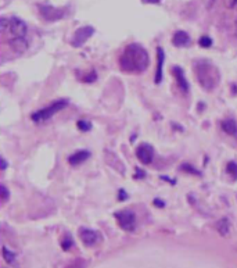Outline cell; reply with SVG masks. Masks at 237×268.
<instances>
[{"label":"cell","instance_id":"25","mask_svg":"<svg viewBox=\"0 0 237 268\" xmlns=\"http://www.w3.org/2000/svg\"><path fill=\"white\" fill-rule=\"evenodd\" d=\"M0 162H1V169L4 171V169L7 168V162H6V160H4V159H0Z\"/></svg>","mask_w":237,"mask_h":268},{"label":"cell","instance_id":"27","mask_svg":"<svg viewBox=\"0 0 237 268\" xmlns=\"http://www.w3.org/2000/svg\"><path fill=\"white\" fill-rule=\"evenodd\" d=\"M154 205H157L158 207H164V203H162L161 200H158V199H157V200H154Z\"/></svg>","mask_w":237,"mask_h":268},{"label":"cell","instance_id":"26","mask_svg":"<svg viewBox=\"0 0 237 268\" xmlns=\"http://www.w3.org/2000/svg\"><path fill=\"white\" fill-rule=\"evenodd\" d=\"M143 3H150V4H155V3H160L161 0H142Z\"/></svg>","mask_w":237,"mask_h":268},{"label":"cell","instance_id":"3","mask_svg":"<svg viewBox=\"0 0 237 268\" xmlns=\"http://www.w3.org/2000/svg\"><path fill=\"white\" fill-rule=\"evenodd\" d=\"M0 31H1V35L7 39L10 45L17 46L22 43L25 45V36L28 32L27 28V24L17 18V17H11V18H1L0 21Z\"/></svg>","mask_w":237,"mask_h":268},{"label":"cell","instance_id":"22","mask_svg":"<svg viewBox=\"0 0 237 268\" xmlns=\"http://www.w3.org/2000/svg\"><path fill=\"white\" fill-rule=\"evenodd\" d=\"M0 191H1L0 192V193H1V200H3V202H6V200L8 199V196H10V192H8V189L4 186V185H1V186H0Z\"/></svg>","mask_w":237,"mask_h":268},{"label":"cell","instance_id":"19","mask_svg":"<svg viewBox=\"0 0 237 268\" xmlns=\"http://www.w3.org/2000/svg\"><path fill=\"white\" fill-rule=\"evenodd\" d=\"M198 43H200V46L201 48H211V45H212V39L209 38V36H201L200 38V41H198Z\"/></svg>","mask_w":237,"mask_h":268},{"label":"cell","instance_id":"4","mask_svg":"<svg viewBox=\"0 0 237 268\" xmlns=\"http://www.w3.org/2000/svg\"><path fill=\"white\" fill-rule=\"evenodd\" d=\"M67 106H68V100H56V102H53L50 106L45 107V108L39 110V111H35V113L31 115V118H32V121H35V122H42V121L50 120L54 114L60 113V111L64 110Z\"/></svg>","mask_w":237,"mask_h":268},{"label":"cell","instance_id":"5","mask_svg":"<svg viewBox=\"0 0 237 268\" xmlns=\"http://www.w3.org/2000/svg\"><path fill=\"white\" fill-rule=\"evenodd\" d=\"M115 219L118 221V225L126 231V232H132L136 228V215L131 210H121L115 214Z\"/></svg>","mask_w":237,"mask_h":268},{"label":"cell","instance_id":"10","mask_svg":"<svg viewBox=\"0 0 237 268\" xmlns=\"http://www.w3.org/2000/svg\"><path fill=\"white\" fill-rule=\"evenodd\" d=\"M172 72H174L175 78H176V84H178V88L181 89L183 93L189 92V82L186 77H185V72L182 70L181 67H174L172 68Z\"/></svg>","mask_w":237,"mask_h":268},{"label":"cell","instance_id":"7","mask_svg":"<svg viewBox=\"0 0 237 268\" xmlns=\"http://www.w3.org/2000/svg\"><path fill=\"white\" fill-rule=\"evenodd\" d=\"M39 11L45 20L47 21H57V20H61L64 15H65V10L64 8H56L50 4H41L39 6Z\"/></svg>","mask_w":237,"mask_h":268},{"label":"cell","instance_id":"12","mask_svg":"<svg viewBox=\"0 0 237 268\" xmlns=\"http://www.w3.org/2000/svg\"><path fill=\"white\" fill-rule=\"evenodd\" d=\"M172 43L176 48H183V46H188L190 43V36L186 34L185 31H178L175 32L174 38H172Z\"/></svg>","mask_w":237,"mask_h":268},{"label":"cell","instance_id":"13","mask_svg":"<svg viewBox=\"0 0 237 268\" xmlns=\"http://www.w3.org/2000/svg\"><path fill=\"white\" fill-rule=\"evenodd\" d=\"M89 157H91V153H89L88 150H79L77 153H74L72 156H70L68 162H70L71 165H79V164H82V162L86 161Z\"/></svg>","mask_w":237,"mask_h":268},{"label":"cell","instance_id":"9","mask_svg":"<svg viewBox=\"0 0 237 268\" xmlns=\"http://www.w3.org/2000/svg\"><path fill=\"white\" fill-rule=\"evenodd\" d=\"M79 238L84 242L85 246H93V245H96L98 242L100 235H98V232L93 231V229H89V228H81Z\"/></svg>","mask_w":237,"mask_h":268},{"label":"cell","instance_id":"8","mask_svg":"<svg viewBox=\"0 0 237 268\" xmlns=\"http://www.w3.org/2000/svg\"><path fill=\"white\" fill-rule=\"evenodd\" d=\"M136 157L139 159L140 162H143V164H150L154 159L153 146L148 145V143L140 145L139 148H138V150H136Z\"/></svg>","mask_w":237,"mask_h":268},{"label":"cell","instance_id":"18","mask_svg":"<svg viewBox=\"0 0 237 268\" xmlns=\"http://www.w3.org/2000/svg\"><path fill=\"white\" fill-rule=\"evenodd\" d=\"M74 246V240H72V238H71V235H65L64 236L63 242H61V247H63L64 250H71V247Z\"/></svg>","mask_w":237,"mask_h":268},{"label":"cell","instance_id":"15","mask_svg":"<svg viewBox=\"0 0 237 268\" xmlns=\"http://www.w3.org/2000/svg\"><path fill=\"white\" fill-rule=\"evenodd\" d=\"M216 231L223 235V236H226V235H229L230 231V222L228 218H222L219 219L218 222H216Z\"/></svg>","mask_w":237,"mask_h":268},{"label":"cell","instance_id":"11","mask_svg":"<svg viewBox=\"0 0 237 268\" xmlns=\"http://www.w3.org/2000/svg\"><path fill=\"white\" fill-rule=\"evenodd\" d=\"M164 60H165V53H164L162 48H158V49H157V70H155V77H154V82H155V84H161V81H162Z\"/></svg>","mask_w":237,"mask_h":268},{"label":"cell","instance_id":"14","mask_svg":"<svg viewBox=\"0 0 237 268\" xmlns=\"http://www.w3.org/2000/svg\"><path fill=\"white\" fill-rule=\"evenodd\" d=\"M222 129L228 135H232V136H236L237 138V124L233 120H225L222 121L221 124Z\"/></svg>","mask_w":237,"mask_h":268},{"label":"cell","instance_id":"6","mask_svg":"<svg viewBox=\"0 0 237 268\" xmlns=\"http://www.w3.org/2000/svg\"><path fill=\"white\" fill-rule=\"evenodd\" d=\"M93 34H95V28L91 27V25H86V27H82V28H78L77 31H75L74 36H72L71 45H72L74 48H81V46H84L85 43L88 42V39H89Z\"/></svg>","mask_w":237,"mask_h":268},{"label":"cell","instance_id":"17","mask_svg":"<svg viewBox=\"0 0 237 268\" xmlns=\"http://www.w3.org/2000/svg\"><path fill=\"white\" fill-rule=\"evenodd\" d=\"M3 259L7 261L8 264H13L15 261V254L10 252L7 247H3Z\"/></svg>","mask_w":237,"mask_h":268},{"label":"cell","instance_id":"2","mask_svg":"<svg viewBox=\"0 0 237 268\" xmlns=\"http://www.w3.org/2000/svg\"><path fill=\"white\" fill-rule=\"evenodd\" d=\"M194 75L197 82L200 84L204 91L211 92L214 91L219 81H221V72L214 64L208 60H197L194 61Z\"/></svg>","mask_w":237,"mask_h":268},{"label":"cell","instance_id":"24","mask_svg":"<svg viewBox=\"0 0 237 268\" xmlns=\"http://www.w3.org/2000/svg\"><path fill=\"white\" fill-rule=\"evenodd\" d=\"M237 4V0H226V6L229 8H233Z\"/></svg>","mask_w":237,"mask_h":268},{"label":"cell","instance_id":"28","mask_svg":"<svg viewBox=\"0 0 237 268\" xmlns=\"http://www.w3.org/2000/svg\"><path fill=\"white\" fill-rule=\"evenodd\" d=\"M236 24H237V21H236Z\"/></svg>","mask_w":237,"mask_h":268},{"label":"cell","instance_id":"20","mask_svg":"<svg viewBox=\"0 0 237 268\" xmlns=\"http://www.w3.org/2000/svg\"><path fill=\"white\" fill-rule=\"evenodd\" d=\"M78 128L81 129V131H84V132H86V131H89L92 128V124L91 122H88V121H84V120H79L78 121Z\"/></svg>","mask_w":237,"mask_h":268},{"label":"cell","instance_id":"23","mask_svg":"<svg viewBox=\"0 0 237 268\" xmlns=\"http://www.w3.org/2000/svg\"><path fill=\"white\" fill-rule=\"evenodd\" d=\"M67 268H85V263L82 260H77L75 263H72V264L68 266Z\"/></svg>","mask_w":237,"mask_h":268},{"label":"cell","instance_id":"21","mask_svg":"<svg viewBox=\"0 0 237 268\" xmlns=\"http://www.w3.org/2000/svg\"><path fill=\"white\" fill-rule=\"evenodd\" d=\"M181 169L182 171H185V172H190V174H194V175H200V171H195V168H193V167L189 165V164H182Z\"/></svg>","mask_w":237,"mask_h":268},{"label":"cell","instance_id":"16","mask_svg":"<svg viewBox=\"0 0 237 268\" xmlns=\"http://www.w3.org/2000/svg\"><path fill=\"white\" fill-rule=\"evenodd\" d=\"M226 169H228V174H229V175L233 178V181H236L237 179V162L236 161H229L228 162V165H226Z\"/></svg>","mask_w":237,"mask_h":268},{"label":"cell","instance_id":"1","mask_svg":"<svg viewBox=\"0 0 237 268\" xmlns=\"http://www.w3.org/2000/svg\"><path fill=\"white\" fill-rule=\"evenodd\" d=\"M150 65L147 50L138 43L128 45L119 57V67L126 72H143Z\"/></svg>","mask_w":237,"mask_h":268}]
</instances>
